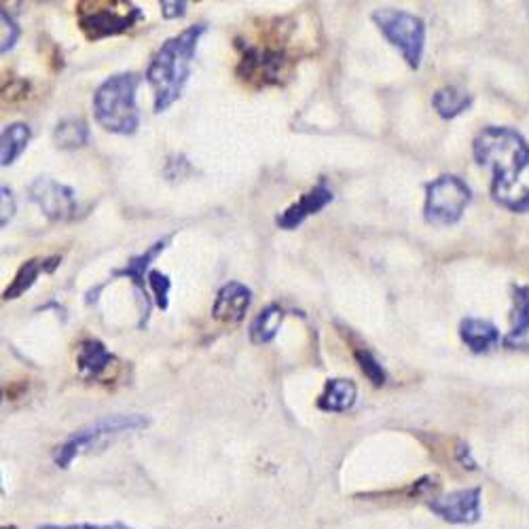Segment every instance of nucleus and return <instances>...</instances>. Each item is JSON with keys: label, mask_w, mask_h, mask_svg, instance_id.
I'll return each instance as SVG.
<instances>
[{"label": "nucleus", "mask_w": 529, "mask_h": 529, "mask_svg": "<svg viewBox=\"0 0 529 529\" xmlns=\"http://www.w3.org/2000/svg\"><path fill=\"white\" fill-rule=\"evenodd\" d=\"M455 458H458V462H460L462 468L477 470V462H474L472 451H470V447L466 443H458V449H455Z\"/></svg>", "instance_id": "29"}, {"label": "nucleus", "mask_w": 529, "mask_h": 529, "mask_svg": "<svg viewBox=\"0 0 529 529\" xmlns=\"http://www.w3.org/2000/svg\"><path fill=\"white\" fill-rule=\"evenodd\" d=\"M28 195L53 223H66L72 221V218H77L79 212L77 195L70 187L62 185V182H56L47 176H39L28 187Z\"/></svg>", "instance_id": "10"}, {"label": "nucleus", "mask_w": 529, "mask_h": 529, "mask_svg": "<svg viewBox=\"0 0 529 529\" xmlns=\"http://www.w3.org/2000/svg\"><path fill=\"white\" fill-rule=\"evenodd\" d=\"M30 138L32 132L26 123L7 125L3 130V136H0V163H3L5 168L13 166V163L28 149Z\"/></svg>", "instance_id": "20"}, {"label": "nucleus", "mask_w": 529, "mask_h": 529, "mask_svg": "<svg viewBox=\"0 0 529 529\" xmlns=\"http://www.w3.org/2000/svg\"><path fill=\"white\" fill-rule=\"evenodd\" d=\"M149 286H151V290H153L155 305L161 309V312H166V309L170 307L172 280H170L163 271H159V269H151V271H149Z\"/></svg>", "instance_id": "24"}, {"label": "nucleus", "mask_w": 529, "mask_h": 529, "mask_svg": "<svg viewBox=\"0 0 529 529\" xmlns=\"http://www.w3.org/2000/svg\"><path fill=\"white\" fill-rule=\"evenodd\" d=\"M140 77L136 72H119L108 77L94 94V117L102 130L132 136L140 127V113L136 106V91Z\"/></svg>", "instance_id": "3"}, {"label": "nucleus", "mask_w": 529, "mask_h": 529, "mask_svg": "<svg viewBox=\"0 0 529 529\" xmlns=\"http://www.w3.org/2000/svg\"><path fill=\"white\" fill-rule=\"evenodd\" d=\"M460 337L466 343V348L474 354H483L494 350L500 343V331L498 328L481 318H466L460 324Z\"/></svg>", "instance_id": "17"}, {"label": "nucleus", "mask_w": 529, "mask_h": 529, "mask_svg": "<svg viewBox=\"0 0 529 529\" xmlns=\"http://www.w3.org/2000/svg\"><path fill=\"white\" fill-rule=\"evenodd\" d=\"M333 199H335L333 191L328 189L324 182H320V185H316L312 191L301 195L299 202H295L293 206H288L282 214H278L276 225L284 231H293L301 227L309 216H314L322 212L328 204H333Z\"/></svg>", "instance_id": "13"}, {"label": "nucleus", "mask_w": 529, "mask_h": 529, "mask_svg": "<svg viewBox=\"0 0 529 529\" xmlns=\"http://www.w3.org/2000/svg\"><path fill=\"white\" fill-rule=\"evenodd\" d=\"M432 106H434V111L439 113L443 119H455V117H460L462 113H466L468 108L472 106V96L460 87L449 85V87H443V89L436 91V94L432 96Z\"/></svg>", "instance_id": "21"}, {"label": "nucleus", "mask_w": 529, "mask_h": 529, "mask_svg": "<svg viewBox=\"0 0 529 529\" xmlns=\"http://www.w3.org/2000/svg\"><path fill=\"white\" fill-rule=\"evenodd\" d=\"M284 320V309L278 303H271L267 305L263 312L250 322L248 328V335L250 341L254 345H263V343H271L273 339L278 337L280 333V326Z\"/></svg>", "instance_id": "19"}, {"label": "nucleus", "mask_w": 529, "mask_h": 529, "mask_svg": "<svg viewBox=\"0 0 529 529\" xmlns=\"http://www.w3.org/2000/svg\"><path fill=\"white\" fill-rule=\"evenodd\" d=\"M62 265V257H39V259H30L26 261L20 269H17L13 282L5 288L3 299L5 301H15L24 297L28 290L36 284L41 273H53Z\"/></svg>", "instance_id": "15"}, {"label": "nucleus", "mask_w": 529, "mask_h": 529, "mask_svg": "<svg viewBox=\"0 0 529 529\" xmlns=\"http://www.w3.org/2000/svg\"><path fill=\"white\" fill-rule=\"evenodd\" d=\"M0 20H3V45H0V51L7 53V51H11L15 47L17 41H20L22 28L15 24V20L9 15L7 9L0 11Z\"/></svg>", "instance_id": "25"}, {"label": "nucleus", "mask_w": 529, "mask_h": 529, "mask_svg": "<svg viewBox=\"0 0 529 529\" xmlns=\"http://www.w3.org/2000/svg\"><path fill=\"white\" fill-rule=\"evenodd\" d=\"M0 212H3V218H0V227H7L11 223V218L15 216V197L9 187L0 189Z\"/></svg>", "instance_id": "26"}, {"label": "nucleus", "mask_w": 529, "mask_h": 529, "mask_svg": "<svg viewBox=\"0 0 529 529\" xmlns=\"http://www.w3.org/2000/svg\"><path fill=\"white\" fill-rule=\"evenodd\" d=\"M472 202V191L466 182L453 174H443L428 182L424 218L434 227L455 225Z\"/></svg>", "instance_id": "8"}, {"label": "nucleus", "mask_w": 529, "mask_h": 529, "mask_svg": "<svg viewBox=\"0 0 529 529\" xmlns=\"http://www.w3.org/2000/svg\"><path fill=\"white\" fill-rule=\"evenodd\" d=\"M373 24L394 45L411 70H419L426 49V22L403 9L383 7L371 13Z\"/></svg>", "instance_id": "4"}, {"label": "nucleus", "mask_w": 529, "mask_h": 529, "mask_svg": "<svg viewBox=\"0 0 529 529\" xmlns=\"http://www.w3.org/2000/svg\"><path fill=\"white\" fill-rule=\"evenodd\" d=\"M430 510L447 523L453 525H472L481 519V489L468 487L451 491L449 496L434 498Z\"/></svg>", "instance_id": "11"}, {"label": "nucleus", "mask_w": 529, "mask_h": 529, "mask_svg": "<svg viewBox=\"0 0 529 529\" xmlns=\"http://www.w3.org/2000/svg\"><path fill=\"white\" fill-rule=\"evenodd\" d=\"M170 242H172V235L163 237V240H157L153 246H149L142 254H138V257H132L130 261H127L125 267L115 269L111 273V280H108V282H115L117 278H127L134 284V293L138 295V301H140V322H138V328H144V326L149 324L151 307H153V297L149 295V288H147L149 271H151L149 267L159 257V254L168 248Z\"/></svg>", "instance_id": "9"}, {"label": "nucleus", "mask_w": 529, "mask_h": 529, "mask_svg": "<svg viewBox=\"0 0 529 529\" xmlns=\"http://www.w3.org/2000/svg\"><path fill=\"white\" fill-rule=\"evenodd\" d=\"M513 331L504 339L508 350H529V286H515Z\"/></svg>", "instance_id": "18"}, {"label": "nucleus", "mask_w": 529, "mask_h": 529, "mask_svg": "<svg viewBox=\"0 0 529 529\" xmlns=\"http://www.w3.org/2000/svg\"><path fill=\"white\" fill-rule=\"evenodd\" d=\"M117 362V356L106 350L100 339H85L77 348V369L81 379L98 381Z\"/></svg>", "instance_id": "14"}, {"label": "nucleus", "mask_w": 529, "mask_h": 529, "mask_svg": "<svg viewBox=\"0 0 529 529\" xmlns=\"http://www.w3.org/2000/svg\"><path fill=\"white\" fill-rule=\"evenodd\" d=\"M53 142L58 144V149L64 151L81 149L89 142V127L79 117H66L53 130Z\"/></svg>", "instance_id": "22"}, {"label": "nucleus", "mask_w": 529, "mask_h": 529, "mask_svg": "<svg viewBox=\"0 0 529 529\" xmlns=\"http://www.w3.org/2000/svg\"><path fill=\"white\" fill-rule=\"evenodd\" d=\"M151 426V419L147 415L132 413V415H108L104 419H98L96 424H91L87 428H81L70 436L68 441H64L56 451H53V462L58 468L66 470L70 464L77 460V455L96 447L100 441L108 439V436H115L121 432H136Z\"/></svg>", "instance_id": "5"}, {"label": "nucleus", "mask_w": 529, "mask_h": 529, "mask_svg": "<svg viewBox=\"0 0 529 529\" xmlns=\"http://www.w3.org/2000/svg\"><path fill=\"white\" fill-rule=\"evenodd\" d=\"M161 7V15L166 17V20H178V17H185L187 15V3L185 0H161L159 3Z\"/></svg>", "instance_id": "27"}, {"label": "nucleus", "mask_w": 529, "mask_h": 529, "mask_svg": "<svg viewBox=\"0 0 529 529\" xmlns=\"http://www.w3.org/2000/svg\"><path fill=\"white\" fill-rule=\"evenodd\" d=\"M358 388L352 379L335 377L328 379L318 398V409L326 413H345L356 405Z\"/></svg>", "instance_id": "16"}, {"label": "nucleus", "mask_w": 529, "mask_h": 529, "mask_svg": "<svg viewBox=\"0 0 529 529\" xmlns=\"http://www.w3.org/2000/svg\"><path fill=\"white\" fill-rule=\"evenodd\" d=\"M206 30V24L189 26L180 34L170 36V39L157 49L147 72H144L147 83L153 87V108L157 115L166 113L170 106L180 100L182 89H185L191 77L199 39L206 34Z\"/></svg>", "instance_id": "2"}, {"label": "nucleus", "mask_w": 529, "mask_h": 529, "mask_svg": "<svg viewBox=\"0 0 529 529\" xmlns=\"http://www.w3.org/2000/svg\"><path fill=\"white\" fill-rule=\"evenodd\" d=\"M472 153L491 170V197L510 212H529V144L510 127H485Z\"/></svg>", "instance_id": "1"}, {"label": "nucleus", "mask_w": 529, "mask_h": 529, "mask_svg": "<svg viewBox=\"0 0 529 529\" xmlns=\"http://www.w3.org/2000/svg\"><path fill=\"white\" fill-rule=\"evenodd\" d=\"M36 529H134L125 523H106V525H91V523H81V525H39Z\"/></svg>", "instance_id": "28"}, {"label": "nucleus", "mask_w": 529, "mask_h": 529, "mask_svg": "<svg viewBox=\"0 0 529 529\" xmlns=\"http://www.w3.org/2000/svg\"><path fill=\"white\" fill-rule=\"evenodd\" d=\"M252 303V290L242 282H227L216 293L212 305V318L223 324L244 322Z\"/></svg>", "instance_id": "12"}, {"label": "nucleus", "mask_w": 529, "mask_h": 529, "mask_svg": "<svg viewBox=\"0 0 529 529\" xmlns=\"http://www.w3.org/2000/svg\"><path fill=\"white\" fill-rule=\"evenodd\" d=\"M3 529H17L15 525H9V527H3Z\"/></svg>", "instance_id": "30"}, {"label": "nucleus", "mask_w": 529, "mask_h": 529, "mask_svg": "<svg viewBox=\"0 0 529 529\" xmlns=\"http://www.w3.org/2000/svg\"><path fill=\"white\" fill-rule=\"evenodd\" d=\"M354 360L358 362V367L360 371L364 373V377H367L375 388H381V386H386V381H388V375H386V369L381 367V362L369 352V350H356L354 352Z\"/></svg>", "instance_id": "23"}, {"label": "nucleus", "mask_w": 529, "mask_h": 529, "mask_svg": "<svg viewBox=\"0 0 529 529\" xmlns=\"http://www.w3.org/2000/svg\"><path fill=\"white\" fill-rule=\"evenodd\" d=\"M144 20V11L132 3H81L77 22L87 41H102L132 30Z\"/></svg>", "instance_id": "7"}, {"label": "nucleus", "mask_w": 529, "mask_h": 529, "mask_svg": "<svg viewBox=\"0 0 529 529\" xmlns=\"http://www.w3.org/2000/svg\"><path fill=\"white\" fill-rule=\"evenodd\" d=\"M242 60L235 68V75L246 85L261 87H278L284 85L293 75L295 60L280 47H259V45H240Z\"/></svg>", "instance_id": "6"}]
</instances>
